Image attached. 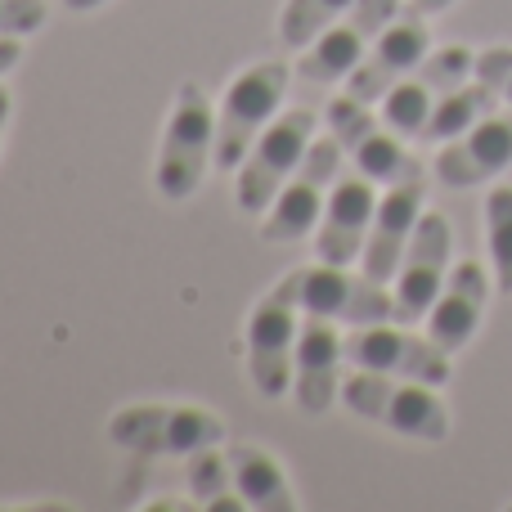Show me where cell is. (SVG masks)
Masks as SVG:
<instances>
[{
  "mask_svg": "<svg viewBox=\"0 0 512 512\" xmlns=\"http://www.w3.org/2000/svg\"><path fill=\"white\" fill-rule=\"evenodd\" d=\"M342 364H346L342 324L324 315L301 319L297 360H292V396H297L301 414L310 418L328 414V405L342 396Z\"/></svg>",
  "mask_w": 512,
  "mask_h": 512,
  "instance_id": "15",
  "label": "cell"
},
{
  "mask_svg": "<svg viewBox=\"0 0 512 512\" xmlns=\"http://www.w3.org/2000/svg\"><path fill=\"white\" fill-rule=\"evenodd\" d=\"M400 14V0H355L324 36L306 45V59L297 63L301 81H315V86H333L346 81L355 68L364 63V54L373 50L387 23Z\"/></svg>",
  "mask_w": 512,
  "mask_h": 512,
  "instance_id": "12",
  "label": "cell"
},
{
  "mask_svg": "<svg viewBox=\"0 0 512 512\" xmlns=\"http://www.w3.org/2000/svg\"><path fill=\"white\" fill-rule=\"evenodd\" d=\"M427 54H432V27H427V14H418V9H400V14L387 23V32L373 41V50L364 54V63L346 77V95L364 99V104H382L387 90L396 86L400 77H409Z\"/></svg>",
  "mask_w": 512,
  "mask_h": 512,
  "instance_id": "14",
  "label": "cell"
},
{
  "mask_svg": "<svg viewBox=\"0 0 512 512\" xmlns=\"http://www.w3.org/2000/svg\"><path fill=\"white\" fill-rule=\"evenodd\" d=\"M185 486L194 490V504L207 512H243L239 486H234V468H230V454H221L216 445L207 450H194L185 459Z\"/></svg>",
  "mask_w": 512,
  "mask_h": 512,
  "instance_id": "21",
  "label": "cell"
},
{
  "mask_svg": "<svg viewBox=\"0 0 512 512\" xmlns=\"http://www.w3.org/2000/svg\"><path fill=\"white\" fill-rule=\"evenodd\" d=\"M45 0H0V36H32L45 27Z\"/></svg>",
  "mask_w": 512,
  "mask_h": 512,
  "instance_id": "26",
  "label": "cell"
},
{
  "mask_svg": "<svg viewBox=\"0 0 512 512\" xmlns=\"http://www.w3.org/2000/svg\"><path fill=\"white\" fill-rule=\"evenodd\" d=\"M9 108H14L9 104V90L0 86V140H5V126H9Z\"/></svg>",
  "mask_w": 512,
  "mask_h": 512,
  "instance_id": "30",
  "label": "cell"
},
{
  "mask_svg": "<svg viewBox=\"0 0 512 512\" xmlns=\"http://www.w3.org/2000/svg\"><path fill=\"white\" fill-rule=\"evenodd\" d=\"M450 221L441 212H423L414 239L396 270V324H423L427 310L436 306L445 279H450Z\"/></svg>",
  "mask_w": 512,
  "mask_h": 512,
  "instance_id": "13",
  "label": "cell"
},
{
  "mask_svg": "<svg viewBox=\"0 0 512 512\" xmlns=\"http://www.w3.org/2000/svg\"><path fill=\"white\" fill-rule=\"evenodd\" d=\"M472 72H477V54L463 50V45H441V50L427 54L409 77H400L396 86L387 90V99H382V122H387L400 140H423L432 113Z\"/></svg>",
  "mask_w": 512,
  "mask_h": 512,
  "instance_id": "8",
  "label": "cell"
},
{
  "mask_svg": "<svg viewBox=\"0 0 512 512\" xmlns=\"http://www.w3.org/2000/svg\"><path fill=\"white\" fill-rule=\"evenodd\" d=\"M486 297H490V279L477 261H459L450 265V279H445L436 306L427 310V337H432L441 351H463V346L477 337L481 315H486Z\"/></svg>",
  "mask_w": 512,
  "mask_h": 512,
  "instance_id": "19",
  "label": "cell"
},
{
  "mask_svg": "<svg viewBox=\"0 0 512 512\" xmlns=\"http://www.w3.org/2000/svg\"><path fill=\"white\" fill-rule=\"evenodd\" d=\"M292 279H297V301L306 315L337 319L342 328L396 319V292H387L369 274H351L346 265H301V270H292Z\"/></svg>",
  "mask_w": 512,
  "mask_h": 512,
  "instance_id": "9",
  "label": "cell"
},
{
  "mask_svg": "<svg viewBox=\"0 0 512 512\" xmlns=\"http://www.w3.org/2000/svg\"><path fill=\"white\" fill-rule=\"evenodd\" d=\"M212 162H216V108L207 104L198 81H185L176 104H171L167 131H162L153 185H158V194L167 203H185V198L198 194Z\"/></svg>",
  "mask_w": 512,
  "mask_h": 512,
  "instance_id": "2",
  "label": "cell"
},
{
  "mask_svg": "<svg viewBox=\"0 0 512 512\" xmlns=\"http://www.w3.org/2000/svg\"><path fill=\"white\" fill-rule=\"evenodd\" d=\"M355 0H288L279 14V41L288 50H306L315 36H324Z\"/></svg>",
  "mask_w": 512,
  "mask_h": 512,
  "instance_id": "23",
  "label": "cell"
},
{
  "mask_svg": "<svg viewBox=\"0 0 512 512\" xmlns=\"http://www.w3.org/2000/svg\"><path fill=\"white\" fill-rule=\"evenodd\" d=\"M288 95V63H252L248 72L230 81L216 113V167L239 171L243 158L252 153V144L265 135V126L279 117V104Z\"/></svg>",
  "mask_w": 512,
  "mask_h": 512,
  "instance_id": "4",
  "label": "cell"
},
{
  "mask_svg": "<svg viewBox=\"0 0 512 512\" xmlns=\"http://www.w3.org/2000/svg\"><path fill=\"white\" fill-rule=\"evenodd\" d=\"M373 212H378V185L364 171L342 167L333 194L324 203V216L315 225V256L328 265H351L364 252Z\"/></svg>",
  "mask_w": 512,
  "mask_h": 512,
  "instance_id": "17",
  "label": "cell"
},
{
  "mask_svg": "<svg viewBox=\"0 0 512 512\" xmlns=\"http://www.w3.org/2000/svg\"><path fill=\"white\" fill-rule=\"evenodd\" d=\"M477 77L499 95V104L512 108V45H490L477 54Z\"/></svg>",
  "mask_w": 512,
  "mask_h": 512,
  "instance_id": "25",
  "label": "cell"
},
{
  "mask_svg": "<svg viewBox=\"0 0 512 512\" xmlns=\"http://www.w3.org/2000/svg\"><path fill=\"white\" fill-rule=\"evenodd\" d=\"M18 59H23V36H0V77L14 72Z\"/></svg>",
  "mask_w": 512,
  "mask_h": 512,
  "instance_id": "27",
  "label": "cell"
},
{
  "mask_svg": "<svg viewBox=\"0 0 512 512\" xmlns=\"http://www.w3.org/2000/svg\"><path fill=\"white\" fill-rule=\"evenodd\" d=\"M454 0H409V9H418V14H427V18H436V14H445Z\"/></svg>",
  "mask_w": 512,
  "mask_h": 512,
  "instance_id": "28",
  "label": "cell"
},
{
  "mask_svg": "<svg viewBox=\"0 0 512 512\" xmlns=\"http://www.w3.org/2000/svg\"><path fill=\"white\" fill-rule=\"evenodd\" d=\"M108 441L149 459H189L194 450L221 445L225 423L203 405H126L108 418Z\"/></svg>",
  "mask_w": 512,
  "mask_h": 512,
  "instance_id": "3",
  "label": "cell"
},
{
  "mask_svg": "<svg viewBox=\"0 0 512 512\" xmlns=\"http://www.w3.org/2000/svg\"><path fill=\"white\" fill-rule=\"evenodd\" d=\"M342 405L351 414L369 418V423L387 427V432L409 436V441H423V445L450 441V409H445V400L427 382L355 369L351 378H342Z\"/></svg>",
  "mask_w": 512,
  "mask_h": 512,
  "instance_id": "1",
  "label": "cell"
},
{
  "mask_svg": "<svg viewBox=\"0 0 512 512\" xmlns=\"http://www.w3.org/2000/svg\"><path fill=\"white\" fill-rule=\"evenodd\" d=\"M342 167H346L342 144H337L333 135H315V144H310V153L301 158V167L292 171V180L274 194V203L265 207L261 239L265 243H301L306 234H315Z\"/></svg>",
  "mask_w": 512,
  "mask_h": 512,
  "instance_id": "6",
  "label": "cell"
},
{
  "mask_svg": "<svg viewBox=\"0 0 512 512\" xmlns=\"http://www.w3.org/2000/svg\"><path fill=\"white\" fill-rule=\"evenodd\" d=\"M99 5H108V0H63V9H72V14H90Z\"/></svg>",
  "mask_w": 512,
  "mask_h": 512,
  "instance_id": "29",
  "label": "cell"
},
{
  "mask_svg": "<svg viewBox=\"0 0 512 512\" xmlns=\"http://www.w3.org/2000/svg\"><path fill=\"white\" fill-rule=\"evenodd\" d=\"M324 122H328V135H333V140L342 144V153L351 158V167L364 171L373 185L387 189V185H396L400 176H409L414 167H423V162H414L405 153L400 135L391 131L382 117H373V104H364V99L337 95L333 104H328Z\"/></svg>",
  "mask_w": 512,
  "mask_h": 512,
  "instance_id": "11",
  "label": "cell"
},
{
  "mask_svg": "<svg viewBox=\"0 0 512 512\" xmlns=\"http://www.w3.org/2000/svg\"><path fill=\"white\" fill-rule=\"evenodd\" d=\"M423 189H427L423 167H414L396 185H387V194L378 198V212H373L369 239H364V252H360L369 279H378V283L396 279L400 256H405L418 221H423Z\"/></svg>",
  "mask_w": 512,
  "mask_h": 512,
  "instance_id": "16",
  "label": "cell"
},
{
  "mask_svg": "<svg viewBox=\"0 0 512 512\" xmlns=\"http://www.w3.org/2000/svg\"><path fill=\"white\" fill-rule=\"evenodd\" d=\"M310 144H315V113L310 108H292V113L274 117L261 140L252 144V153L243 158V167L234 171L239 212H265L274 203V194L292 180V171L301 167Z\"/></svg>",
  "mask_w": 512,
  "mask_h": 512,
  "instance_id": "7",
  "label": "cell"
},
{
  "mask_svg": "<svg viewBox=\"0 0 512 512\" xmlns=\"http://www.w3.org/2000/svg\"><path fill=\"white\" fill-rule=\"evenodd\" d=\"M495 104H499V95H495V90H490L481 77H477V81H463V86L450 90V95H445V104L432 113V122H427L423 140H436V144L454 140V135L472 131L481 117L495 113Z\"/></svg>",
  "mask_w": 512,
  "mask_h": 512,
  "instance_id": "22",
  "label": "cell"
},
{
  "mask_svg": "<svg viewBox=\"0 0 512 512\" xmlns=\"http://www.w3.org/2000/svg\"><path fill=\"white\" fill-rule=\"evenodd\" d=\"M512 167V113L481 117L472 131L445 140L436 153V180L450 189H477Z\"/></svg>",
  "mask_w": 512,
  "mask_h": 512,
  "instance_id": "18",
  "label": "cell"
},
{
  "mask_svg": "<svg viewBox=\"0 0 512 512\" xmlns=\"http://www.w3.org/2000/svg\"><path fill=\"white\" fill-rule=\"evenodd\" d=\"M486 243L495 261V288L512 297V185H495L486 198Z\"/></svg>",
  "mask_w": 512,
  "mask_h": 512,
  "instance_id": "24",
  "label": "cell"
},
{
  "mask_svg": "<svg viewBox=\"0 0 512 512\" xmlns=\"http://www.w3.org/2000/svg\"><path fill=\"white\" fill-rule=\"evenodd\" d=\"M297 279L283 274L270 292L252 306L248 315V373L256 396L279 400L283 391H292V360H297Z\"/></svg>",
  "mask_w": 512,
  "mask_h": 512,
  "instance_id": "5",
  "label": "cell"
},
{
  "mask_svg": "<svg viewBox=\"0 0 512 512\" xmlns=\"http://www.w3.org/2000/svg\"><path fill=\"white\" fill-rule=\"evenodd\" d=\"M346 364L369 373H391V378L427 382V387H445L450 382V351L432 342V337H414L409 324H364L346 333Z\"/></svg>",
  "mask_w": 512,
  "mask_h": 512,
  "instance_id": "10",
  "label": "cell"
},
{
  "mask_svg": "<svg viewBox=\"0 0 512 512\" xmlns=\"http://www.w3.org/2000/svg\"><path fill=\"white\" fill-rule=\"evenodd\" d=\"M230 454V468H234V486H239L243 504L252 512H297V495H292V481L288 472L279 468L270 450L261 445H234Z\"/></svg>",
  "mask_w": 512,
  "mask_h": 512,
  "instance_id": "20",
  "label": "cell"
}]
</instances>
